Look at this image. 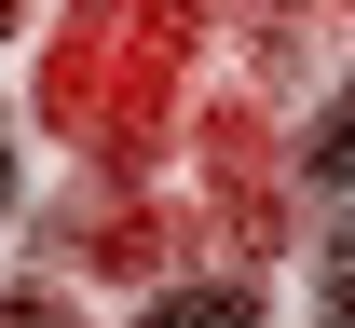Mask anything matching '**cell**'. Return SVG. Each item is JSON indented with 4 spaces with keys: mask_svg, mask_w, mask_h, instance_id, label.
<instances>
[{
    "mask_svg": "<svg viewBox=\"0 0 355 328\" xmlns=\"http://www.w3.org/2000/svg\"><path fill=\"white\" fill-rule=\"evenodd\" d=\"M137 328H260V301H246V287H164Z\"/></svg>",
    "mask_w": 355,
    "mask_h": 328,
    "instance_id": "2",
    "label": "cell"
},
{
    "mask_svg": "<svg viewBox=\"0 0 355 328\" xmlns=\"http://www.w3.org/2000/svg\"><path fill=\"white\" fill-rule=\"evenodd\" d=\"M301 178H314V191H355V83L328 96V110H314V137H301Z\"/></svg>",
    "mask_w": 355,
    "mask_h": 328,
    "instance_id": "1",
    "label": "cell"
},
{
    "mask_svg": "<svg viewBox=\"0 0 355 328\" xmlns=\"http://www.w3.org/2000/svg\"><path fill=\"white\" fill-rule=\"evenodd\" d=\"M0 28H14V0H0Z\"/></svg>",
    "mask_w": 355,
    "mask_h": 328,
    "instance_id": "6",
    "label": "cell"
},
{
    "mask_svg": "<svg viewBox=\"0 0 355 328\" xmlns=\"http://www.w3.org/2000/svg\"><path fill=\"white\" fill-rule=\"evenodd\" d=\"M328 328H355V233H328Z\"/></svg>",
    "mask_w": 355,
    "mask_h": 328,
    "instance_id": "3",
    "label": "cell"
},
{
    "mask_svg": "<svg viewBox=\"0 0 355 328\" xmlns=\"http://www.w3.org/2000/svg\"><path fill=\"white\" fill-rule=\"evenodd\" d=\"M0 205H14V110H0Z\"/></svg>",
    "mask_w": 355,
    "mask_h": 328,
    "instance_id": "5",
    "label": "cell"
},
{
    "mask_svg": "<svg viewBox=\"0 0 355 328\" xmlns=\"http://www.w3.org/2000/svg\"><path fill=\"white\" fill-rule=\"evenodd\" d=\"M0 328H69V315H55V301H14V287H0Z\"/></svg>",
    "mask_w": 355,
    "mask_h": 328,
    "instance_id": "4",
    "label": "cell"
}]
</instances>
